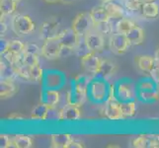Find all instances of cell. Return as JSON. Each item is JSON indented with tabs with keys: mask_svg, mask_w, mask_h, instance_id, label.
<instances>
[{
	"mask_svg": "<svg viewBox=\"0 0 159 148\" xmlns=\"http://www.w3.org/2000/svg\"><path fill=\"white\" fill-rule=\"evenodd\" d=\"M60 2L65 3V4H69L71 2H73V0H60Z\"/></svg>",
	"mask_w": 159,
	"mask_h": 148,
	"instance_id": "obj_46",
	"label": "cell"
},
{
	"mask_svg": "<svg viewBox=\"0 0 159 148\" xmlns=\"http://www.w3.org/2000/svg\"><path fill=\"white\" fill-rule=\"evenodd\" d=\"M62 82V79L60 78V74L58 72H54V74H52V72H48V74L47 75L46 78V84L48 86V88L50 89H57L60 86Z\"/></svg>",
	"mask_w": 159,
	"mask_h": 148,
	"instance_id": "obj_32",
	"label": "cell"
},
{
	"mask_svg": "<svg viewBox=\"0 0 159 148\" xmlns=\"http://www.w3.org/2000/svg\"><path fill=\"white\" fill-rule=\"evenodd\" d=\"M140 11L142 15L146 18H156L159 14V6L154 1L146 2L142 4Z\"/></svg>",
	"mask_w": 159,
	"mask_h": 148,
	"instance_id": "obj_25",
	"label": "cell"
},
{
	"mask_svg": "<svg viewBox=\"0 0 159 148\" xmlns=\"http://www.w3.org/2000/svg\"><path fill=\"white\" fill-rule=\"evenodd\" d=\"M36 25L29 15L19 14L14 16L12 20V29L17 35L25 36L35 31Z\"/></svg>",
	"mask_w": 159,
	"mask_h": 148,
	"instance_id": "obj_3",
	"label": "cell"
},
{
	"mask_svg": "<svg viewBox=\"0 0 159 148\" xmlns=\"http://www.w3.org/2000/svg\"><path fill=\"white\" fill-rule=\"evenodd\" d=\"M135 63L138 65V67L143 71V72L149 73L151 69L154 67V65L156 63L155 57H153L151 56H135Z\"/></svg>",
	"mask_w": 159,
	"mask_h": 148,
	"instance_id": "obj_20",
	"label": "cell"
},
{
	"mask_svg": "<svg viewBox=\"0 0 159 148\" xmlns=\"http://www.w3.org/2000/svg\"><path fill=\"white\" fill-rule=\"evenodd\" d=\"M107 147H119L118 145H108Z\"/></svg>",
	"mask_w": 159,
	"mask_h": 148,
	"instance_id": "obj_49",
	"label": "cell"
},
{
	"mask_svg": "<svg viewBox=\"0 0 159 148\" xmlns=\"http://www.w3.org/2000/svg\"><path fill=\"white\" fill-rule=\"evenodd\" d=\"M90 16L93 20L94 26L96 24H100V23H103V22H109L111 20L107 10L104 6H97V7L92 8V10L90 11Z\"/></svg>",
	"mask_w": 159,
	"mask_h": 148,
	"instance_id": "obj_21",
	"label": "cell"
},
{
	"mask_svg": "<svg viewBox=\"0 0 159 148\" xmlns=\"http://www.w3.org/2000/svg\"><path fill=\"white\" fill-rule=\"evenodd\" d=\"M25 51V43H23L19 40H12L9 42L6 52H9L14 56H20ZM5 53V52H4Z\"/></svg>",
	"mask_w": 159,
	"mask_h": 148,
	"instance_id": "obj_30",
	"label": "cell"
},
{
	"mask_svg": "<svg viewBox=\"0 0 159 148\" xmlns=\"http://www.w3.org/2000/svg\"><path fill=\"white\" fill-rule=\"evenodd\" d=\"M81 119V112L79 107L67 104L58 111L57 120L59 122H76Z\"/></svg>",
	"mask_w": 159,
	"mask_h": 148,
	"instance_id": "obj_10",
	"label": "cell"
},
{
	"mask_svg": "<svg viewBox=\"0 0 159 148\" xmlns=\"http://www.w3.org/2000/svg\"><path fill=\"white\" fill-rule=\"evenodd\" d=\"M39 63V56L24 52L23 53L20 54L18 62L16 65H28V66H32V65H37Z\"/></svg>",
	"mask_w": 159,
	"mask_h": 148,
	"instance_id": "obj_26",
	"label": "cell"
},
{
	"mask_svg": "<svg viewBox=\"0 0 159 148\" xmlns=\"http://www.w3.org/2000/svg\"><path fill=\"white\" fill-rule=\"evenodd\" d=\"M16 1H17V2H20V1H21V0H16Z\"/></svg>",
	"mask_w": 159,
	"mask_h": 148,
	"instance_id": "obj_51",
	"label": "cell"
},
{
	"mask_svg": "<svg viewBox=\"0 0 159 148\" xmlns=\"http://www.w3.org/2000/svg\"><path fill=\"white\" fill-rule=\"evenodd\" d=\"M18 2L16 0H0V11L3 15L13 14L17 8Z\"/></svg>",
	"mask_w": 159,
	"mask_h": 148,
	"instance_id": "obj_29",
	"label": "cell"
},
{
	"mask_svg": "<svg viewBox=\"0 0 159 148\" xmlns=\"http://www.w3.org/2000/svg\"><path fill=\"white\" fill-rule=\"evenodd\" d=\"M149 75L151 79L154 81V83L157 85V87H159V63L157 61L154 65V67H153L149 72Z\"/></svg>",
	"mask_w": 159,
	"mask_h": 148,
	"instance_id": "obj_40",
	"label": "cell"
},
{
	"mask_svg": "<svg viewBox=\"0 0 159 148\" xmlns=\"http://www.w3.org/2000/svg\"><path fill=\"white\" fill-rule=\"evenodd\" d=\"M60 100V93L56 89L47 88L42 93L41 102L48 107H57Z\"/></svg>",
	"mask_w": 159,
	"mask_h": 148,
	"instance_id": "obj_17",
	"label": "cell"
},
{
	"mask_svg": "<svg viewBox=\"0 0 159 148\" xmlns=\"http://www.w3.org/2000/svg\"><path fill=\"white\" fill-rule=\"evenodd\" d=\"M105 9L107 10V12L110 16L111 19H120L124 17V14H125V10L124 8L120 6V5L115 3V2H108L105 3L103 5Z\"/></svg>",
	"mask_w": 159,
	"mask_h": 148,
	"instance_id": "obj_24",
	"label": "cell"
},
{
	"mask_svg": "<svg viewBox=\"0 0 159 148\" xmlns=\"http://www.w3.org/2000/svg\"><path fill=\"white\" fill-rule=\"evenodd\" d=\"M17 77L28 82H41L43 78V70L40 64L32 65H13Z\"/></svg>",
	"mask_w": 159,
	"mask_h": 148,
	"instance_id": "obj_1",
	"label": "cell"
},
{
	"mask_svg": "<svg viewBox=\"0 0 159 148\" xmlns=\"http://www.w3.org/2000/svg\"><path fill=\"white\" fill-rule=\"evenodd\" d=\"M138 91L130 81H120L116 85V97L120 102L134 101Z\"/></svg>",
	"mask_w": 159,
	"mask_h": 148,
	"instance_id": "obj_6",
	"label": "cell"
},
{
	"mask_svg": "<svg viewBox=\"0 0 159 148\" xmlns=\"http://www.w3.org/2000/svg\"><path fill=\"white\" fill-rule=\"evenodd\" d=\"M80 62H81L82 67H83L87 72L95 75L98 71H99L102 59L98 57L95 54V52H91L89 53L85 54L84 56H82L80 58Z\"/></svg>",
	"mask_w": 159,
	"mask_h": 148,
	"instance_id": "obj_11",
	"label": "cell"
},
{
	"mask_svg": "<svg viewBox=\"0 0 159 148\" xmlns=\"http://www.w3.org/2000/svg\"><path fill=\"white\" fill-rule=\"evenodd\" d=\"M85 145L82 143L81 141H79V140H76V139H73L72 140V142L70 143V145H69V148H83Z\"/></svg>",
	"mask_w": 159,
	"mask_h": 148,
	"instance_id": "obj_41",
	"label": "cell"
},
{
	"mask_svg": "<svg viewBox=\"0 0 159 148\" xmlns=\"http://www.w3.org/2000/svg\"><path fill=\"white\" fill-rule=\"evenodd\" d=\"M156 136H157V139H158V141H159V134H156Z\"/></svg>",
	"mask_w": 159,
	"mask_h": 148,
	"instance_id": "obj_50",
	"label": "cell"
},
{
	"mask_svg": "<svg viewBox=\"0 0 159 148\" xmlns=\"http://www.w3.org/2000/svg\"><path fill=\"white\" fill-rule=\"evenodd\" d=\"M154 0H140V2L143 4V3H146V2H153Z\"/></svg>",
	"mask_w": 159,
	"mask_h": 148,
	"instance_id": "obj_47",
	"label": "cell"
},
{
	"mask_svg": "<svg viewBox=\"0 0 159 148\" xmlns=\"http://www.w3.org/2000/svg\"><path fill=\"white\" fill-rule=\"evenodd\" d=\"M47 3H57V2H60V0H43Z\"/></svg>",
	"mask_w": 159,
	"mask_h": 148,
	"instance_id": "obj_45",
	"label": "cell"
},
{
	"mask_svg": "<svg viewBox=\"0 0 159 148\" xmlns=\"http://www.w3.org/2000/svg\"><path fill=\"white\" fill-rule=\"evenodd\" d=\"M13 139V147L16 148H30L33 146V140L29 135L17 134Z\"/></svg>",
	"mask_w": 159,
	"mask_h": 148,
	"instance_id": "obj_28",
	"label": "cell"
},
{
	"mask_svg": "<svg viewBox=\"0 0 159 148\" xmlns=\"http://www.w3.org/2000/svg\"><path fill=\"white\" fill-rule=\"evenodd\" d=\"M0 147L1 148L13 147V139L10 138L6 134H1L0 135Z\"/></svg>",
	"mask_w": 159,
	"mask_h": 148,
	"instance_id": "obj_39",
	"label": "cell"
},
{
	"mask_svg": "<svg viewBox=\"0 0 159 148\" xmlns=\"http://www.w3.org/2000/svg\"><path fill=\"white\" fill-rule=\"evenodd\" d=\"M57 38L59 42L61 43L62 47L71 48L73 51V48L79 42L80 37L76 34L72 28H71V29H66V30H63L62 32H60Z\"/></svg>",
	"mask_w": 159,
	"mask_h": 148,
	"instance_id": "obj_14",
	"label": "cell"
},
{
	"mask_svg": "<svg viewBox=\"0 0 159 148\" xmlns=\"http://www.w3.org/2000/svg\"><path fill=\"white\" fill-rule=\"evenodd\" d=\"M120 109H122L124 119L134 117L136 113V106L134 101L120 102Z\"/></svg>",
	"mask_w": 159,
	"mask_h": 148,
	"instance_id": "obj_31",
	"label": "cell"
},
{
	"mask_svg": "<svg viewBox=\"0 0 159 148\" xmlns=\"http://www.w3.org/2000/svg\"><path fill=\"white\" fill-rule=\"evenodd\" d=\"M88 95L95 103L106 102L109 95V86L105 80L93 78L88 88Z\"/></svg>",
	"mask_w": 159,
	"mask_h": 148,
	"instance_id": "obj_2",
	"label": "cell"
},
{
	"mask_svg": "<svg viewBox=\"0 0 159 148\" xmlns=\"http://www.w3.org/2000/svg\"><path fill=\"white\" fill-rule=\"evenodd\" d=\"M73 52H74V53L78 57H82V56H84L85 54H87V53H89V52H91V51L89 49V47H88V46L86 45V42H85V40L83 39V41H79L78 43H77V45L75 46V47L73 48Z\"/></svg>",
	"mask_w": 159,
	"mask_h": 148,
	"instance_id": "obj_35",
	"label": "cell"
},
{
	"mask_svg": "<svg viewBox=\"0 0 159 148\" xmlns=\"http://www.w3.org/2000/svg\"><path fill=\"white\" fill-rule=\"evenodd\" d=\"M138 97L144 103H154L159 101V93L156 89L149 91L138 90Z\"/></svg>",
	"mask_w": 159,
	"mask_h": 148,
	"instance_id": "obj_27",
	"label": "cell"
},
{
	"mask_svg": "<svg viewBox=\"0 0 159 148\" xmlns=\"http://www.w3.org/2000/svg\"><path fill=\"white\" fill-rule=\"evenodd\" d=\"M25 52H28V53H34L39 56L41 54V47L37 45V43H25Z\"/></svg>",
	"mask_w": 159,
	"mask_h": 148,
	"instance_id": "obj_38",
	"label": "cell"
},
{
	"mask_svg": "<svg viewBox=\"0 0 159 148\" xmlns=\"http://www.w3.org/2000/svg\"><path fill=\"white\" fill-rule=\"evenodd\" d=\"M62 45L59 42L58 38H52V39L45 40V43L41 47V56L47 59H56L61 56Z\"/></svg>",
	"mask_w": 159,
	"mask_h": 148,
	"instance_id": "obj_4",
	"label": "cell"
},
{
	"mask_svg": "<svg viewBox=\"0 0 159 148\" xmlns=\"http://www.w3.org/2000/svg\"><path fill=\"white\" fill-rule=\"evenodd\" d=\"M93 26H94V23H93L90 13H80L73 20L71 28L81 38L88 34Z\"/></svg>",
	"mask_w": 159,
	"mask_h": 148,
	"instance_id": "obj_5",
	"label": "cell"
},
{
	"mask_svg": "<svg viewBox=\"0 0 159 148\" xmlns=\"http://www.w3.org/2000/svg\"><path fill=\"white\" fill-rule=\"evenodd\" d=\"M116 70H117V66L114 62L107 59H102L99 71L95 74V76L97 78L109 81L115 75V73H116Z\"/></svg>",
	"mask_w": 159,
	"mask_h": 148,
	"instance_id": "obj_15",
	"label": "cell"
},
{
	"mask_svg": "<svg viewBox=\"0 0 159 148\" xmlns=\"http://www.w3.org/2000/svg\"><path fill=\"white\" fill-rule=\"evenodd\" d=\"M8 119H11V120H22L24 119V117L21 116V114H18V113H12V114L8 116Z\"/></svg>",
	"mask_w": 159,
	"mask_h": 148,
	"instance_id": "obj_42",
	"label": "cell"
},
{
	"mask_svg": "<svg viewBox=\"0 0 159 148\" xmlns=\"http://www.w3.org/2000/svg\"><path fill=\"white\" fill-rule=\"evenodd\" d=\"M88 97H89L88 90L80 89L72 84L71 88L66 92V97H65V99H66L67 104L80 108L82 105L85 104Z\"/></svg>",
	"mask_w": 159,
	"mask_h": 148,
	"instance_id": "obj_7",
	"label": "cell"
},
{
	"mask_svg": "<svg viewBox=\"0 0 159 148\" xmlns=\"http://www.w3.org/2000/svg\"><path fill=\"white\" fill-rule=\"evenodd\" d=\"M96 31L98 33H100L101 35H108V34H112L113 33V26L112 24L109 22H103L100 24H96L95 25Z\"/></svg>",
	"mask_w": 159,
	"mask_h": 148,
	"instance_id": "obj_36",
	"label": "cell"
},
{
	"mask_svg": "<svg viewBox=\"0 0 159 148\" xmlns=\"http://www.w3.org/2000/svg\"><path fill=\"white\" fill-rule=\"evenodd\" d=\"M125 35H127L129 43L134 46L141 45L144 41V31L136 25Z\"/></svg>",
	"mask_w": 159,
	"mask_h": 148,
	"instance_id": "obj_22",
	"label": "cell"
},
{
	"mask_svg": "<svg viewBox=\"0 0 159 148\" xmlns=\"http://www.w3.org/2000/svg\"><path fill=\"white\" fill-rule=\"evenodd\" d=\"M58 27L59 23L56 19H52L50 21L45 22L41 27V35L43 40L52 39L58 36Z\"/></svg>",
	"mask_w": 159,
	"mask_h": 148,
	"instance_id": "obj_16",
	"label": "cell"
},
{
	"mask_svg": "<svg viewBox=\"0 0 159 148\" xmlns=\"http://www.w3.org/2000/svg\"><path fill=\"white\" fill-rule=\"evenodd\" d=\"M84 40L89 49L93 52H100L104 48V38L98 32H89L84 36Z\"/></svg>",
	"mask_w": 159,
	"mask_h": 148,
	"instance_id": "obj_12",
	"label": "cell"
},
{
	"mask_svg": "<svg viewBox=\"0 0 159 148\" xmlns=\"http://www.w3.org/2000/svg\"><path fill=\"white\" fill-rule=\"evenodd\" d=\"M93 78L89 77V76H87L85 74H81V75H78L76 76L75 79L73 80L72 84L75 85L76 87H78L80 89H83V90H88L89 88V85L91 83Z\"/></svg>",
	"mask_w": 159,
	"mask_h": 148,
	"instance_id": "obj_34",
	"label": "cell"
},
{
	"mask_svg": "<svg viewBox=\"0 0 159 148\" xmlns=\"http://www.w3.org/2000/svg\"><path fill=\"white\" fill-rule=\"evenodd\" d=\"M104 114L110 120H119L124 119L122 109H120V102L118 99H108L105 102Z\"/></svg>",
	"mask_w": 159,
	"mask_h": 148,
	"instance_id": "obj_9",
	"label": "cell"
},
{
	"mask_svg": "<svg viewBox=\"0 0 159 148\" xmlns=\"http://www.w3.org/2000/svg\"><path fill=\"white\" fill-rule=\"evenodd\" d=\"M131 146L136 148H159V141L156 134L139 135L133 139Z\"/></svg>",
	"mask_w": 159,
	"mask_h": 148,
	"instance_id": "obj_13",
	"label": "cell"
},
{
	"mask_svg": "<svg viewBox=\"0 0 159 148\" xmlns=\"http://www.w3.org/2000/svg\"><path fill=\"white\" fill-rule=\"evenodd\" d=\"M155 59H156V61L159 63V47L157 48V51H156V52H155Z\"/></svg>",
	"mask_w": 159,
	"mask_h": 148,
	"instance_id": "obj_44",
	"label": "cell"
},
{
	"mask_svg": "<svg viewBox=\"0 0 159 148\" xmlns=\"http://www.w3.org/2000/svg\"><path fill=\"white\" fill-rule=\"evenodd\" d=\"M131 43H129L128 37L125 34H120L116 33L113 34L111 39H110V47H111L112 52L117 54H123L128 51Z\"/></svg>",
	"mask_w": 159,
	"mask_h": 148,
	"instance_id": "obj_8",
	"label": "cell"
},
{
	"mask_svg": "<svg viewBox=\"0 0 159 148\" xmlns=\"http://www.w3.org/2000/svg\"><path fill=\"white\" fill-rule=\"evenodd\" d=\"M8 45H9V41H6V40H4V39L1 40V43H0V48H1V54H3L4 52H6Z\"/></svg>",
	"mask_w": 159,
	"mask_h": 148,
	"instance_id": "obj_43",
	"label": "cell"
},
{
	"mask_svg": "<svg viewBox=\"0 0 159 148\" xmlns=\"http://www.w3.org/2000/svg\"><path fill=\"white\" fill-rule=\"evenodd\" d=\"M52 107H48L46 104L41 102L37 105L31 113V119L34 120H47L50 119V111Z\"/></svg>",
	"mask_w": 159,
	"mask_h": 148,
	"instance_id": "obj_19",
	"label": "cell"
},
{
	"mask_svg": "<svg viewBox=\"0 0 159 148\" xmlns=\"http://www.w3.org/2000/svg\"><path fill=\"white\" fill-rule=\"evenodd\" d=\"M135 26V24L129 19H120L116 25V30L120 34H127Z\"/></svg>",
	"mask_w": 159,
	"mask_h": 148,
	"instance_id": "obj_33",
	"label": "cell"
},
{
	"mask_svg": "<svg viewBox=\"0 0 159 148\" xmlns=\"http://www.w3.org/2000/svg\"><path fill=\"white\" fill-rule=\"evenodd\" d=\"M100 1L102 2V3H108V2H112V1H114V0H100Z\"/></svg>",
	"mask_w": 159,
	"mask_h": 148,
	"instance_id": "obj_48",
	"label": "cell"
},
{
	"mask_svg": "<svg viewBox=\"0 0 159 148\" xmlns=\"http://www.w3.org/2000/svg\"><path fill=\"white\" fill-rule=\"evenodd\" d=\"M157 85L154 83V81L152 79L151 80H141L139 86H138V90H143V91H149V90H155Z\"/></svg>",
	"mask_w": 159,
	"mask_h": 148,
	"instance_id": "obj_37",
	"label": "cell"
},
{
	"mask_svg": "<svg viewBox=\"0 0 159 148\" xmlns=\"http://www.w3.org/2000/svg\"><path fill=\"white\" fill-rule=\"evenodd\" d=\"M16 91H17V87L13 83V81L1 79V82H0V97L1 99L12 97Z\"/></svg>",
	"mask_w": 159,
	"mask_h": 148,
	"instance_id": "obj_23",
	"label": "cell"
},
{
	"mask_svg": "<svg viewBox=\"0 0 159 148\" xmlns=\"http://www.w3.org/2000/svg\"><path fill=\"white\" fill-rule=\"evenodd\" d=\"M74 138L68 133H56L51 137V146L53 148H69Z\"/></svg>",
	"mask_w": 159,
	"mask_h": 148,
	"instance_id": "obj_18",
	"label": "cell"
}]
</instances>
